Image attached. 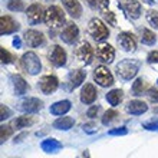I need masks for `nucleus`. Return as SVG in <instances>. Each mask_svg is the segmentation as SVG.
Segmentation results:
<instances>
[{
    "label": "nucleus",
    "mask_w": 158,
    "mask_h": 158,
    "mask_svg": "<svg viewBox=\"0 0 158 158\" xmlns=\"http://www.w3.org/2000/svg\"><path fill=\"white\" fill-rule=\"evenodd\" d=\"M26 16H27V20H29L30 25H38L39 22H42L45 19L43 7L39 3L30 4L29 7H27V10H26Z\"/></svg>",
    "instance_id": "8"
},
{
    "label": "nucleus",
    "mask_w": 158,
    "mask_h": 158,
    "mask_svg": "<svg viewBox=\"0 0 158 158\" xmlns=\"http://www.w3.org/2000/svg\"><path fill=\"white\" fill-rule=\"evenodd\" d=\"M71 108H72L71 101H68V99L58 101V102H55L50 106V114L52 115H65V114H68L71 111Z\"/></svg>",
    "instance_id": "20"
},
{
    "label": "nucleus",
    "mask_w": 158,
    "mask_h": 158,
    "mask_svg": "<svg viewBox=\"0 0 158 158\" xmlns=\"http://www.w3.org/2000/svg\"><path fill=\"white\" fill-rule=\"evenodd\" d=\"M12 132H13V129L9 125H2V128H0V139H2V142L6 141L12 135Z\"/></svg>",
    "instance_id": "35"
},
{
    "label": "nucleus",
    "mask_w": 158,
    "mask_h": 158,
    "mask_svg": "<svg viewBox=\"0 0 158 158\" xmlns=\"http://www.w3.org/2000/svg\"><path fill=\"white\" fill-rule=\"evenodd\" d=\"M108 134L109 135H127V134H128V129L125 128V127H121V128L111 129Z\"/></svg>",
    "instance_id": "37"
},
{
    "label": "nucleus",
    "mask_w": 158,
    "mask_h": 158,
    "mask_svg": "<svg viewBox=\"0 0 158 158\" xmlns=\"http://www.w3.org/2000/svg\"><path fill=\"white\" fill-rule=\"evenodd\" d=\"M147 22H148L152 27L158 29V12L157 10H148V12H147Z\"/></svg>",
    "instance_id": "30"
},
{
    "label": "nucleus",
    "mask_w": 158,
    "mask_h": 158,
    "mask_svg": "<svg viewBox=\"0 0 158 158\" xmlns=\"http://www.w3.org/2000/svg\"><path fill=\"white\" fill-rule=\"evenodd\" d=\"M25 42L27 43V46H30V48H38V46H40L42 43L45 42V36H43L42 32L30 29L25 33Z\"/></svg>",
    "instance_id": "14"
},
{
    "label": "nucleus",
    "mask_w": 158,
    "mask_h": 158,
    "mask_svg": "<svg viewBox=\"0 0 158 158\" xmlns=\"http://www.w3.org/2000/svg\"><path fill=\"white\" fill-rule=\"evenodd\" d=\"M104 17H105V20L108 22L109 25L117 26V20H115V15H114L112 12H105V13H104Z\"/></svg>",
    "instance_id": "36"
},
{
    "label": "nucleus",
    "mask_w": 158,
    "mask_h": 158,
    "mask_svg": "<svg viewBox=\"0 0 158 158\" xmlns=\"http://www.w3.org/2000/svg\"><path fill=\"white\" fill-rule=\"evenodd\" d=\"M40 148L45 151V152H48V154H55V152H58L59 150H62V144H60L58 139H55V138H46V139L42 141Z\"/></svg>",
    "instance_id": "21"
},
{
    "label": "nucleus",
    "mask_w": 158,
    "mask_h": 158,
    "mask_svg": "<svg viewBox=\"0 0 158 158\" xmlns=\"http://www.w3.org/2000/svg\"><path fill=\"white\" fill-rule=\"evenodd\" d=\"M73 53H75V58L78 59L79 62L85 63V65H89V63L92 62V58H94L92 46L89 45V42H86V40L79 42L78 45H76L75 50H73Z\"/></svg>",
    "instance_id": "5"
},
{
    "label": "nucleus",
    "mask_w": 158,
    "mask_h": 158,
    "mask_svg": "<svg viewBox=\"0 0 158 158\" xmlns=\"http://www.w3.org/2000/svg\"><path fill=\"white\" fill-rule=\"evenodd\" d=\"M19 30V25L13 20L10 16H2L0 17V33L2 35H9Z\"/></svg>",
    "instance_id": "16"
},
{
    "label": "nucleus",
    "mask_w": 158,
    "mask_h": 158,
    "mask_svg": "<svg viewBox=\"0 0 158 158\" xmlns=\"http://www.w3.org/2000/svg\"><path fill=\"white\" fill-rule=\"evenodd\" d=\"M12 81H13V88H15V94H16V95H23V94H26V91L29 89L27 82H26L20 75L12 76Z\"/></svg>",
    "instance_id": "23"
},
{
    "label": "nucleus",
    "mask_w": 158,
    "mask_h": 158,
    "mask_svg": "<svg viewBox=\"0 0 158 158\" xmlns=\"http://www.w3.org/2000/svg\"><path fill=\"white\" fill-rule=\"evenodd\" d=\"M62 4L73 19H79L82 16V6H81L78 0H62Z\"/></svg>",
    "instance_id": "17"
},
{
    "label": "nucleus",
    "mask_w": 158,
    "mask_h": 158,
    "mask_svg": "<svg viewBox=\"0 0 158 158\" xmlns=\"http://www.w3.org/2000/svg\"><path fill=\"white\" fill-rule=\"evenodd\" d=\"M118 117V112L115 111V109H109V111H106V112L104 114V117H102V124L104 125H108L111 124L115 118Z\"/></svg>",
    "instance_id": "31"
},
{
    "label": "nucleus",
    "mask_w": 158,
    "mask_h": 158,
    "mask_svg": "<svg viewBox=\"0 0 158 158\" xmlns=\"http://www.w3.org/2000/svg\"><path fill=\"white\" fill-rule=\"evenodd\" d=\"M144 3H147V4H152L154 3V0H142Z\"/></svg>",
    "instance_id": "43"
},
{
    "label": "nucleus",
    "mask_w": 158,
    "mask_h": 158,
    "mask_svg": "<svg viewBox=\"0 0 158 158\" xmlns=\"http://www.w3.org/2000/svg\"><path fill=\"white\" fill-rule=\"evenodd\" d=\"M105 98H106V101H108L112 106H117V105H119L122 98H124V92L121 91V89H112V91H109L108 94H106Z\"/></svg>",
    "instance_id": "25"
},
{
    "label": "nucleus",
    "mask_w": 158,
    "mask_h": 158,
    "mask_svg": "<svg viewBox=\"0 0 158 158\" xmlns=\"http://www.w3.org/2000/svg\"><path fill=\"white\" fill-rule=\"evenodd\" d=\"M75 121L71 117H60L53 122V128L60 129V131H69V129L73 127Z\"/></svg>",
    "instance_id": "24"
},
{
    "label": "nucleus",
    "mask_w": 158,
    "mask_h": 158,
    "mask_svg": "<svg viewBox=\"0 0 158 158\" xmlns=\"http://www.w3.org/2000/svg\"><path fill=\"white\" fill-rule=\"evenodd\" d=\"M45 23L49 27L58 29L65 23V13L59 6H49L45 12Z\"/></svg>",
    "instance_id": "1"
},
{
    "label": "nucleus",
    "mask_w": 158,
    "mask_h": 158,
    "mask_svg": "<svg viewBox=\"0 0 158 158\" xmlns=\"http://www.w3.org/2000/svg\"><path fill=\"white\" fill-rule=\"evenodd\" d=\"M145 91V82L142 78H138L132 85V92L134 95H142V92Z\"/></svg>",
    "instance_id": "29"
},
{
    "label": "nucleus",
    "mask_w": 158,
    "mask_h": 158,
    "mask_svg": "<svg viewBox=\"0 0 158 158\" xmlns=\"http://www.w3.org/2000/svg\"><path fill=\"white\" fill-rule=\"evenodd\" d=\"M96 96H98V92H96L95 86L92 83H85V86L81 91V101H82L83 104L91 105L95 102Z\"/></svg>",
    "instance_id": "15"
},
{
    "label": "nucleus",
    "mask_w": 158,
    "mask_h": 158,
    "mask_svg": "<svg viewBox=\"0 0 158 158\" xmlns=\"http://www.w3.org/2000/svg\"><path fill=\"white\" fill-rule=\"evenodd\" d=\"M121 7L124 9V12L131 19H138L141 16V4L137 0H122L121 2Z\"/></svg>",
    "instance_id": "12"
},
{
    "label": "nucleus",
    "mask_w": 158,
    "mask_h": 158,
    "mask_svg": "<svg viewBox=\"0 0 158 158\" xmlns=\"http://www.w3.org/2000/svg\"><path fill=\"white\" fill-rule=\"evenodd\" d=\"M127 111L129 114H132V115H142L144 112L148 111V105L144 101L134 99V101H129V104L127 105Z\"/></svg>",
    "instance_id": "19"
},
{
    "label": "nucleus",
    "mask_w": 158,
    "mask_h": 158,
    "mask_svg": "<svg viewBox=\"0 0 158 158\" xmlns=\"http://www.w3.org/2000/svg\"><path fill=\"white\" fill-rule=\"evenodd\" d=\"M13 45H15V48H16V49H20V46H22V42H20V39L17 38V36H16V39L13 40Z\"/></svg>",
    "instance_id": "42"
},
{
    "label": "nucleus",
    "mask_w": 158,
    "mask_h": 158,
    "mask_svg": "<svg viewBox=\"0 0 158 158\" xmlns=\"http://www.w3.org/2000/svg\"><path fill=\"white\" fill-rule=\"evenodd\" d=\"M59 86V81L56 76L53 75H46L39 81V88H40V91L45 94V95H50V94H53Z\"/></svg>",
    "instance_id": "9"
},
{
    "label": "nucleus",
    "mask_w": 158,
    "mask_h": 158,
    "mask_svg": "<svg viewBox=\"0 0 158 158\" xmlns=\"http://www.w3.org/2000/svg\"><path fill=\"white\" fill-rule=\"evenodd\" d=\"M22 111H25V112L27 114H32V112H38V111H40L42 106H43V102H42L40 99H38V98H27V99H25L23 102H22Z\"/></svg>",
    "instance_id": "18"
},
{
    "label": "nucleus",
    "mask_w": 158,
    "mask_h": 158,
    "mask_svg": "<svg viewBox=\"0 0 158 158\" xmlns=\"http://www.w3.org/2000/svg\"><path fill=\"white\" fill-rule=\"evenodd\" d=\"M78 36H79V29L73 22L66 23L65 27H63V30H62V33H60V39H62L65 43H69V45L75 43Z\"/></svg>",
    "instance_id": "10"
},
{
    "label": "nucleus",
    "mask_w": 158,
    "mask_h": 158,
    "mask_svg": "<svg viewBox=\"0 0 158 158\" xmlns=\"http://www.w3.org/2000/svg\"><path fill=\"white\" fill-rule=\"evenodd\" d=\"M118 43L124 50L127 52H134L137 49V42H135V38H134L132 33L129 32H122V33L118 35Z\"/></svg>",
    "instance_id": "13"
},
{
    "label": "nucleus",
    "mask_w": 158,
    "mask_h": 158,
    "mask_svg": "<svg viewBox=\"0 0 158 158\" xmlns=\"http://www.w3.org/2000/svg\"><path fill=\"white\" fill-rule=\"evenodd\" d=\"M9 117H10V109H9L6 105H2V106H0V118H2V121L7 119Z\"/></svg>",
    "instance_id": "38"
},
{
    "label": "nucleus",
    "mask_w": 158,
    "mask_h": 158,
    "mask_svg": "<svg viewBox=\"0 0 158 158\" xmlns=\"http://www.w3.org/2000/svg\"><path fill=\"white\" fill-rule=\"evenodd\" d=\"M20 66L25 69L29 75H38L42 69L40 59L35 52H26L20 59Z\"/></svg>",
    "instance_id": "2"
},
{
    "label": "nucleus",
    "mask_w": 158,
    "mask_h": 158,
    "mask_svg": "<svg viewBox=\"0 0 158 158\" xmlns=\"http://www.w3.org/2000/svg\"><path fill=\"white\" fill-rule=\"evenodd\" d=\"M96 56L99 58L101 62L111 63L115 58V49L108 43H99L96 48Z\"/></svg>",
    "instance_id": "11"
},
{
    "label": "nucleus",
    "mask_w": 158,
    "mask_h": 158,
    "mask_svg": "<svg viewBox=\"0 0 158 158\" xmlns=\"http://www.w3.org/2000/svg\"><path fill=\"white\" fill-rule=\"evenodd\" d=\"M49 62L56 68L65 66V63H66V52L58 45L52 46V49L49 50Z\"/></svg>",
    "instance_id": "7"
},
{
    "label": "nucleus",
    "mask_w": 158,
    "mask_h": 158,
    "mask_svg": "<svg viewBox=\"0 0 158 158\" xmlns=\"http://www.w3.org/2000/svg\"><path fill=\"white\" fill-rule=\"evenodd\" d=\"M117 72L122 79L129 81L138 73V63L131 59H125L117 65Z\"/></svg>",
    "instance_id": "4"
},
{
    "label": "nucleus",
    "mask_w": 158,
    "mask_h": 158,
    "mask_svg": "<svg viewBox=\"0 0 158 158\" xmlns=\"http://www.w3.org/2000/svg\"><path fill=\"white\" fill-rule=\"evenodd\" d=\"M155 33L152 32V30H150V29H142V32H141V40H142V43H145V45H148V46H151V45H154L155 43Z\"/></svg>",
    "instance_id": "28"
},
{
    "label": "nucleus",
    "mask_w": 158,
    "mask_h": 158,
    "mask_svg": "<svg viewBox=\"0 0 158 158\" xmlns=\"http://www.w3.org/2000/svg\"><path fill=\"white\" fill-rule=\"evenodd\" d=\"M147 60H148L150 63H158V52H157V50L150 52V53H148V56H147Z\"/></svg>",
    "instance_id": "39"
},
{
    "label": "nucleus",
    "mask_w": 158,
    "mask_h": 158,
    "mask_svg": "<svg viewBox=\"0 0 158 158\" xmlns=\"http://www.w3.org/2000/svg\"><path fill=\"white\" fill-rule=\"evenodd\" d=\"M88 32H89V35H91L95 40H104V39H106L109 36L108 27L104 25V22L101 20V19H96V17H94V19L89 20Z\"/></svg>",
    "instance_id": "3"
},
{
    "label": "nucleus",
    "mask_w": 158,
    "mask_h": 158,
    "mask_svg": "<svg viewBox=\"0 0 158 158\" xmlns=\"http://www.w3.org/2000/svg\"><path fill=\"white\" fill-rule=\"evenodd\" d=\"M88 4L94 9H98L102 13L108 12V6H109V0H86Z\"/></svg>",
    "instance_id": "27"
},
{
    "label": "nucleus",
    "mask_w": 158,
    "mask_h": 158,
    "mask_svg": "<svg viewBox=\"0 0 158 158\" xmlns=\"http://www.w3.org/2000/svg\"><path fill=\"white\" fill-rule=\"evenodd\" d=\"M148 98L151 102H158V89H151L148 94Z\"/></svg>",
    "instance_id": "40"
},
{
    "label": "nucleus",
    "mask_w": 158,
    "mask_h": 158,
    "mask_svg": "<svg viewBox=\"0 0 158 158\" xmlns=\"http://www.w3.org/2000/svg\"><path fill=\"white\" fill-rule=\"evenodd\" d=\"M157 83H158V79H157Z\"/></svg>",
    "instance_id": "44"
},
{
    "label": "nucleus",
    "mask_w": 158,
    "mask_h": 158,
    "mask_svg": "<svg viewBox=\"0 0 158 158\" xmlns=\"http://www.w3.org/2000/svg\"><path fill=\"white\" fill-rule=\"evenodd\" d=\"M98 111H99V106H96V105H95V106H92V108L89 109V111H88L86 115H88L89 118H95V117H96V114H98Z\"/></svg>",
    "instance_id": "41"
},
{
    "label": "nucleus",
    "mask_w": 158,
    "mask_h": 158,
    "mask_svg": "<svg viewBox=\"0 0 158 158\" xmlns=\"http://www.w3.org/2000/svg\"><path fill=\"white\" fill-rule=\"evenodd\" d=\"M0 59H2L3 65H7V63H12L15 58H13V55L9 50H6L4 48H0Z\"/></svg>",
    "instance_id": "32"
},
{
    "label": "nucleus",
    "mask_w": 158,
    "mask_h": 158,
    "mask_svg": "<svg viewBox=\"0 0 158 158\" xmlns=\"http://www.w3.org/2000/svg\"><path fill=\"white\" fill-rule=\"evenodd\" d=\"M7 7H9V10H13V12L23 10V2L22 0H9Z\"/></svg>",
    "instance_id": "34"
},
{
    "label": "nucleus",
    "mask_w": 158,
    "mask_h": 158,
    "mask_svg": "<svg viewBox=\"0 0 158 158\" xmlns=\"http://www.w3.org/2000/svg\"><path fill=\"white\" fill-rule=\"evenodd\" d=\"M142 128L148 129V131H158V118H151L142 122Z\"/></svg>",
    "instance_id": "33"
},
{
    "label": "nucleus",
    "mask_w": 158,
    "mask_h": 158,
    "mask_svg": "<svg viewBox=\"0 0 158 158\" xmlns=\"http://www.w3.org/2000/svg\"><path fill=\"white\" fill-rule=\"evenodd\" d=\"M33 122H35L33 117L25 115V117H19L15 121V127H16V129H22V128H26V127H30Z\"/></svg>",
    "instance_id": "26"
},
{
    "label": "nucleus",
    "mask_w": 158,
    "mask_h": 158,
    "mask_svg": "<svg viewBox=\"0 0 158 158\" xmlns=\"http://www.w3.org/2000/svg\"><path fill=\"white\" fill-rule=\"evenodd\" d=\"M86 78V72L82 71V69H75V71H72L69 73V82H71V88L72 89H75V88L81 86L82 82L85 81Z\"/></svg>",
    "instance_id": "22"
},
{
    "label": "nucleus",
    "mask_w": 158,
    "mask_h": 158,
    "mask_svg": "<svg viewBox=\"0 0 158 158\" xmlns=\"http://www.w3.org/2000/svg\"><path fill=\"white\" fill-rule=\"evenodd\" d=\"M94 81H95L99 86L106 88V86H111L114 83V76L108 68L98 66L95 71H94Z\"/></svg>",
    "instance_id": "6"
}]
</instances>
